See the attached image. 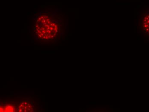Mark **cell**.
Returning a JSON list of instances; mask_svg holds the SVG:
<instances>
[{"mask_svg": "<svg viewBox=\"0 0 149 112\" xmlns=\"http://www.w3.org/2000/svg\"><path fill=\"white\" fill-rule=\"evenodd\" d=\"M35 29L38 38L45 40L54 39L58 31V25L46 14L41 15L37 19Z\"/></svg>", "mask_w": 149, "mask_h": 112, "instance_id": "obj_1", "label": "cell"}, {"mask_svg": "<svg viewBox=\"0 0 149 112\" xmlns=\"http://www.w3.org/2000/svg\"><path fill=\"white\" fill-rule=\"evenodd\" d=\"M17 110L19 112H32L33 110V107L29 103L22 102L17 107Z\"/></svg>", "mask_w": 149, "mask_h": 112, "instance_id": "obj_3", "label": "cell"}, {"mask_svg": "<svg viewBox=\"0 0 149 112\" xmlns=\"http://www.w3.org/2000/svg\"><path fill=\"white\" fill-rule=\"evenodd\" d=\"M15 108L10 105H7L4 107H1V112H14Z\"/></svg>", "mask_w": 149, "mask_h": 112, "instance_id": "obj_4", "label": "cell"}, {"mask_svg": "<svg viewBox=\"0 0 149 112\" xmlns=\"http://www.w3.org/2000/svg\"><path fill=\"white\" fill-rule=\"evenodd\" d=\"M139 32L149 40V11L141 13L140 19Z\"/></svg>", "mask_w": 149, "mask_h": 112, "instance_id": "obj_2", "label": "cell"}]
</instances>
